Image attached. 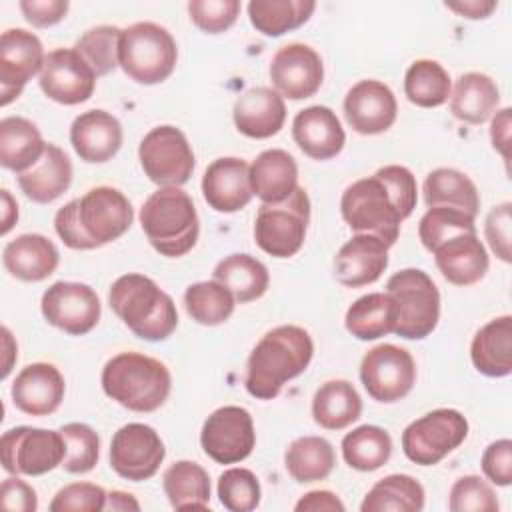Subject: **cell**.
I'll list each match as a JSON object with an SVG mask.
<instances>
[{
	"label": "cell",
	"instance_id": "obj_53",
	"mask_svg": "<svg viewBox=\"0 0 512 512\" xmlns=\"http://www.w3.org/2000/svg\"><path fill=\"white\" fill-rule=\"evenodd\" d=\"M482 472L496 486H510L512 482V442L508 438L492 442L482 454Z\"/></svg>",
	"mask_w": 512,
	"mask_h": 512
},
{
	"label": "cell",
	"instance_id": "obj_38",
	"mask_svg": "<svg viewBox=\"0 0 512 512\" xmlns=\"http://www.w3.org/2000/svg\"><path fill=\"white\" fill-rule=\"evenodd\" d=\"M212 276L224 284L240 304L258 300L270 284L268 268L250 254H230L222 258Z\"/></svg>",
	"mask_w": 512,
	"mask_h": 512
},
{
	"label": "cell",
	"instance_id": "obj_9",
	"mask_svg": "<svg viewBox=\"0 0 512 512\" xmlns=\"http://www.w3.org/2000/svg\"><path fill=\"white\" fill-rule=\"evenodd\" d=\"M310 222L308 192L298 186L286 200L262 204L254 220V240L274 258H290L300 252Z\"/></svg>",
	"mask_w": 512,
	"mask_h": 512
},
{
	"label": "cell",
	"instance_id": "obj_18",
	"mask_svg": "<svg viewBox=\"0 0 512 512\" xmlns=\"http://www.w3.org/2000/svg\"><path fill=\"white\" fill-rule=\"evenodd\" d=\"M96 78L90 64L74 48H56L46 54L38 84L50 100L74 106L94 94Z\"/></svg>",
	"mask_w": 512,
	"mask_h": 512
},
{
	"label": "cell",
	"instance_id": "obj_14",
	"mask_svg": "<svg viewBox=\"0 0 512 512\" xmlns=\"http://www.w3.org/2000/svg\"><path fill=\"white\" fill-rule=\"evenodd\" d=\"M200 444L216 464H236L246 460L256 446L254 420L242 406L216 408L202 426Z\"/></svg>",
	"mask_w": 512,
	"mask_h": 512
},
{
	"label": "cell",
	"instance_id": "obj_51",
	"mask_svg": "<svg viewBox=\"0 0 512 512\" xmlns=\"http://www.w3.org/2000/svg\"><path fill=\"white\" fill-rule=\"evenodd\" d=\"M108 492L92 482H72L60 488L52 502L50 512H100L106 508Z\"/></svg>",
	"mask_w": 512,
	"mask_h": 512
},
{
	"label": "cell",
	"instance_id": "obj_56",
	"mask_svg": "<svg viewBox=\"0 0 512 512\" xmlns=\"http://www.w3.org/2000/svg\"><path fill=\"white\" fill-rule=\"evenodd\" d=\"M294 510L296 512H344V502L330 490H312L296 502Z\"/></svg>",
	"mask_w": 512,
	"mask_h": 512
},
{
	"label": "cell",
	"instance_id": "obj_23",
	"mask_svg": "<svg viewBox=\"0 0 512 512\" xmlns=\"http://www.w3.org/2000/svg\"><path fill=\"white\" fill-rule=\"evenodd\" d=\"M388 248L378 236L356 234L334 256V276L348 288L374 284L388 268Z\"/></svg>",
	"mask_w": 512,
	"mask_h": 512
},
{
	"label": "cell",
	"instance_id": "obj_25",
	"mask_svg": "<svg viewBox=\"0 0 512 512\" xmlns=\"http://www.w3.org/2000/svg\"><path fill=\"white\" fill-rule=\"evenodd\" d=\"M292 138L312 160H330L346 144V134L336 112L320 104L308 106L294 116Z\"/></svg>",
	"mask_w": 512,
	"mask_h": 512
},
{
	"label": "cell",
	"instance_id": "obj_6",
	"mask_svg": "<svg viewBox=\"0 0 512 512\" xmlns=\"http://www.w3.org/2000/svg\"><path fill=\"white\" fill-rule=\"evenodd\" d=\"M140 226L150 246L166 258L188 254L200 234L196 206L180 186L152 192L140 208Z\"/></svg>",
	"mask_w": 512,
	"mask_h": 512
},
{
	"label": "cell",
	"instance_id": "obj_5",
	"mask_svg": "<svg viewBox=\"0 0 512 512\" xmlns=\"http://www.w3.org/2000/svg\"><path fill=\"white\" fill-rule=\"evenodd\" d=\"M102 390L132 412H154L170 396L172 376L164 362L140 352H120L102 368Z\"/></svg>",
	"mask_w": 512,
	"mask_h": 512
},
{
	"label": "cell",
	"instance_id": "obj_57",
	"mask_svg": "<svg viewBox=\"0 0 512 512\" xmlns=\"http://www.w3.org/2000/svg\"><path fill=\"white\" fill-rule=\"evenodd\" d=\"M490 140L494 150L502 154V158L508 162V144H510V108H502L496 112L490 124Z\"/></svg>",
	"mask_w": 512,
	"mask_h": 512
},
{
	"label": "cell",
	"instance_id": "obj_29",
	"mask_svg": "<svg viewBox=\"0 0 512 512\" xmlns=\"http://www.w3.org/2000/svg\"><path fill=\"white\" fill-rule=\"evenodd\" d=\"M16 180L26 198L36 204H50L70 188L72 162L60 146L48 142L42 158L26 172L16 174Z\"/></svg>",
	"mask_w": 512,
	"mask_h": 512
},
{
	"label": "cell",
	"instance_id": "obj_59",
	"mask_svg": "<svg viewBox=\"0 0 512 512\" xmlns=\"http://www.w3.org/2000/svg\"><path fill=\"white\" fill-rule=\"evenodd\" d=\"M104 510H122V512L124 510H134V512H138L140 504L132 494L122 492V490H112L106 496V508Z\"/></svg>",
	"mask_w": 512,
	"mask_h": 512
},
{
	"label": "cell",
	"instance_id": "obj_39",
	"mask_svg": "<svg viewBox=\"0 0 512 512\" xmlns=\"http://www.w3.org/2000/svg\"><path fill=\"white\" fill-rule=\"evenodd\" d=\"M284 466L300 484L318 482L328 478L334 470L336 452L322 436H300L286 448Z\"/></svg>",
	"mask_w": 512,
	"mask_h": 512
},
{
	"label": "cell",
	"instance_id": "obj_47",
	"mask_svg": "<svg viewBox=\"0 0 512 512\" xmlns=\"http://www.w3.org/2000/svg\"><path fill=\"white\" fill-rule=\"evenodd\" d=\"M474 220H476L474 216L456 208H444V206L428 208L418 224L420 242L428 252H432L442 240L454 234L476 232Z\"/></svg>",
	"mask_w": 512,
	"mask_h": 512
},
{
	"label": "cell",
	"instance_id": "obj_3",
	"mask_svg": "<svg viewBox=\"0 0 512 512\" xmlns=\"http://www.w3.org/2000/svg\"><path fill=\"white\" fill-rule=\"evenodd\" d=\"M314 356L312 336L294 324L268 330L252 348L246 362L244 386L258 400H272L282 386L300 376Z\"/></svg>",
	"mask_w": 512,
	"mask_h": 512
},
{
	"label": "cell",
	"instance_id": "obj_2",
	"mask_svg": "<svg viewBox=\"0 0 512 512\" xmlns=\"http://www.w3.org/2000/svg\"><path fill=\"white\" fill-rule=\"evenodd\" d=\"M132 220V204L118 188L96 186L64 204L54 216V228L68 248L94 250L124 236Z\"/></svg>",
	"mask_w": 512,
	"mask_h": 512
},
{
	"label": "cell",
	"instance_id": "obj_44",
	"mask_svg": "<svg viewBox=\"0 0 512 512\" xmlns=\"http://www.w3.org/2000/svg\"><path fill=\"white\" fill-rule=\"evenodd\" d=\"M184 308L188 316L202 326H218L226 322L234 308L236 298L218 280L194 282L184 292Z\"/></svg>",
	"mask_w": 512,
	"mask_h": 512
},
{
	"label": "cell",
	"instance_id": "obj_16",
	"mask_svg": "<svg viewBox=\"0 0 512 512\" xmlns=\"http://www.w3.org/2000/svg\"><path fill=\"white\" fill-rule=\"evenodd\" d=\"M42 316L54 328L70 334H88L100 320L102 306L96 290L82 282H54L40 302Z\"/></svg>",
	"mask_w": 512,
	"mask_h": 512
},
{
	"label": "cell",
	"instance_id": "obj_22",
	"mask_svg": "<svg viewBox=\"0 0 512 512\" xmlns=\"http://www.w3.org/2000/svg\"><path fill=\"white\" fill-rule=\"evenodd\" d=\"M66 392V382L60 370L50 362H32L24 366L12 382V402L28 416L54 414Z\"/></svg>",
	"mask_w": 512,
	"mask_h": 512
},
{
	"label": "cell",
	"instance_id": "obj_60",
	"mask_svg": "<svg viewBox=\"0 0 512 512\" xmlns=\"http://www.w3.org/2000/svg\"><path fill=\"white\" fill-rule=\"evenodd\" d=\"M18 220V204L12 198L10 190H2V234H8Z\"/></svg>",
	"mask_w": 512,
	"mask_h": 512
},
{
	"label": "cell",
	"instance_id": "obj_46",
	"mask_svg": "<svg viewBox=\"0 0 512 512\" xmlns=\"http://www.w3.org/2000/svg\"><path fill=\"white\" fill-rule=\"evenodd\" d=\"M66 442V456L62 468L70 474L90 472L100 458V438L98 434L82 422H68L60 428Z\"/></svg>",
	"mask_w": 512,
	"mask_h": 512
},
{
	"label": "cell",
	"instance_id": "obj_43",
	"mask_svg": "<svg viewBox=\"0 0 512 512\" xmlns=\"http://www.w3.org/2000/svg\"><path fill=\"white\" fill-rule=\"evenodd\" d=\"M344 462L358 472H372L392 456L390 434L374 424H362L342 438Z\"/></svg>",
	"mask_w": 512,
	"mask_h": 512
},
{
	"label": "cell",
	"instance_id": "obj_8",
	"mask_svg": "<svg viewBox=\"0 0 512 512\" xmlns=\"http://www.w3.org/2000/svg\"><path fill=\"white\" fill-rule=\"evenodd\" d=\"M398 312L394 334L406 340H422L434 332L440 320V292L434 280L420 268H404L386 282Z\"/></svg>",
	"mask_w": 512,
	"mask_h": 512
},
{
	"label": "cell",
	"instance_id": "obj_13",
	"mask_svg": "<svg viewBox=\"0 0 512 512\" xmlns=\"http://www.w3.org/2000/svg\"><path fill=\"white\" fill-rule=\"evenodd\" d=\"M360 380L368 396L392 404L410 394L416 382V362L406 348L378 344L360 362Z\"/></svg>",
	"mask_w": 512,
	"mask_h": 512
},
{
	"label": "cell",
	"instance_id": "obj_45",
	"mask_svg": "<svg viewBox=\"0 0 512 512\" xmlns=\"http://www.w3.org/2000/svg\"><path fill=\"white\" fill-rule=\"evenodd\" d=\"M122 30L118 26L100 24L86 30L74 44V50L90 64L96 76L110 74L118 64Z\"/></svg>",
	"mask_w": 512,
	"mask_h": 512
},
{
	"label": "cell",
	"instance_id": "obj_10",
	"mask_svg": "<svg viewBox=\"0 0 512 512\" xmlns=\"http://www.w3.org/2000/svg\"><path fill=\"white\" fill-rule=\"evenodd\" d=\"M468 436V420L454 408H436L402 432V450L418 466H434L454 452Z\"/></svg>",
	"mask_w": 512,
	"mask_h": 512
},
{
	"label": "cell",
	"instance_id": "obj_7",
	"mask_svg": "<svg viewBox=\"0 0 512 512\" xmlns=\"http://www.w3.org/2000/svg\"><path fill=\"white\" fill-rule=\"evenodd\" d=\"M174 36L156 22H136L122 30L118 64L124 74L144 86L164 82L176 68Z\"/></svg>",
	"mask_w": 512,
	"mask_h": 512
},
{
	"label": "cell",
	"instance_id": "obj_19",
	"mask_svg": "<svg viewBox=\"0 0 512 512\" xmlns=\"http://www.w3.org/2000/svg\"><path fill=\"white\" fill-rule=\"evenodd\" d=\"M270 80L274 90L288 100L314 96L324 80L320 54L302 42H290L276 50L270 60Z\"/></svg>",
	"mask_w": 512,
	"mask_h": 512
},
{
	"label": "cell",
	"instance_id": "obj_49",
	"mask_svg": "<svg viewBox=\"0 0 512 512\" xmlns=\"http://www.w3.org/2000/svg\"><path fill=\"white\" fill-rule=\"evenodd\" d=\"M448 508L452 512H496L500 504L496 492L484 478L466 474L452 484L448 494Z\"/></svg>",
	"mask_w": 512,
	"mask_h": 512
},
{
	"label": "cell",
	"instance_id": "obj_11",
	"mask_svg": "<svg viewBox=\"0 0 512 512\" xmlns=\"http://www.w3.org/2000/svg\"><path fill=\"white\" fill-rule=\"evenodd\" d=\"M2 468L14 476H42L62 466L66 442L60 430L16 426L0 440Z\"/></svg>",
	"mask_w": 512,
	"mask_h": 512
},
{
	"label": "cell",
	"instance_id": "obj_31",
	"mask_svg": "<svg viewBox=\"0 0 512 512\" xmlns=\"http://www.w3.org/2000/svg\"><path fill=\"white\" fill-rule=\"evenodd\" d=\"M470 358L474 368L490 378L512 372V316L504 314L486 322L472 338Z\"/></svg>",
	"mask_w": 512,
	"mask_h": 512
},
{
	"label": "cell",
	"instance_id": "obj_55",
	"mask_svg": "<svg viewBox=\"0 0 512 512\" xmlns=\"http://www.w3.org/2000/svg\"><path fill=\"white\" fill-rule=\"evenodd\" d=\"M0 500L6 510L14 512H34L38 508L36 490L14 474L2 482Z\"/></svg>",
	"mask_w": 512,
	"mask_h": 512
},
{
	"label": "cell",
	"instance_id": "obj_15",
	"mask_svg": "<svg viewBox=\"0 0 512 512\" xmlns=\"http://www.w3.org/2000/svg\"><path fill=\"white\" fill-rule=\"evenodd\" d=\"M166 448L158 432L142 422H130L118 428L110 442V466L112 470L130 480L142 482L152 478L162 460Z\"/></svg>",
	"mask_w": 512,
	"mask_h": 512
},
{
	"label": "cell",
	"instance_id": "obj_61",
	"mask_svg": "<svg viewBox=\"0 0 512 512\" xmlns=\"http://www.w3.org/2000/svg\"><path fill=\"white\" fill-rule=\"evenodd\" d=\"M2 338H4V352H6V360H4V370H2V378H6L8 374H10V370H12V358L14 356H18V346L14 344V340H12V334H10V330L6 328V326H2Z\"/></svg>",
	"mask_w": 512,
	"mask_h": 512
},
{
	"label": "cell",
	"instance_id": "obj_1",
	"mask_svg": "<svg viewBox=\"0 0 512 512\" xmlns=\"http://www.w3.org/2000/svg\"><path fill=\"white\" fill-rule=\"evenodd\" d=\"M416 200L414 174L406 166L388 164L372 176L352 182L342 192L340 212L356 234H372L392 246L398 240L400 222L414 212Z\"/></svg>",
	"mask_w": 512,
	"mask_h": 512
},
{
	"label": "cell",
	"instance_id": "obj_30",
	"mask_svg": "<svg viewBox=\"0 0 512 512\" xmlns=\"http://www.w3.org/2000/svg\"><path fill=\"white\" fill-rule=\"evenodd\" d=\"M250 186L264 204L286 200L298 188L296 160L282 148L260 152L250 164Z\"/></svg>",
	"mask_w": 512,
	"mask_h": 512
},
{
	"label": "cell",
	"instance_id": "obj_28",
	"mask_svg": "<svg viewBox=\"0 0 512 512\" xmlns=\"http://www.w3.org/2000/svg\"><path fill=\"white\" fill-rule=\"evenodd\" d=\"M60 262L56 244L42 234H20L2 250L4 268L22 282H42Z\"/></svg>",
	"mask_w": 512,
	"mask_h": 512
},
{
	"label": "cell",
	"instance_id": "obj_17",
	"mask_svg": "<svg viewBox=\"0 0 512 512\" xmlns=\"http://www.w3.org/2000/svg\"><path fill=\"white\" fill-rule=\"evenodd\" d=\"M46 54L40 38L24 28H8L0 38V104L16 100L28 80L40 74Z\"/></svg>",
	"mask_w": 512,
	"mask_h": 512
},
{
	"label": "cell",
	"instance_id": "obj_4",
	"mask_svg": "<svg viewBox=\"0 0 512 512\" xmlns=\"http://www.w3.org/2000/svg\"><path fill=\"white\" fill-rule=\"evenodd\" d=\"M108 302L128 330L142 340H166L178 326V310L172 296L144 274L132 272L116 278L110 286Z\"/></svg>",
	"mask_w": 512,
	"mask_h": 512
},
{
	"label": "cell",
	"instance_id": "obj_27",
	"mask_svg": "<svg viewBox=\"0 0 512 512\" xmlns=\"http://www.w3.org/2000/svg\"><path fill=\"white\" fill-rule=\"evenodd\" d=\"M232 118L240 134L256 140H264L282 130L286 122V104L276 90L266 86H256L246 90L234 102Z\"/></svg>",
	"mask_w": 512,
	"mask_h": 512
},
{
	"label": "cell",
	"instance_id": "obj_40",
	"mask_svg": "<svg viewBox=\"0 0 512 512\" xmlns=\"http://www.w3.org/2000/svg\"><path fill=\"white\" fill-rule=\"evenodd\" d=\"M316 10L314 0H252L248 2V18L252 26L270 38H278L300 28Z\"/></svg>",
	"mask_w": 512,
	"mask_h": 512
},
{
	"label": "cell",
	"instance_id": "obj_34",
	"mask_svg": "<svg viewBox=\"0 0 512 512\" xmlns=\"http://www.w3.org/2000/svg\"><path fill=\"white\" fill-rule=\"evenodd\" d=\"M362 414V398L348 380L320 384L312 398V418L324 430H344Z\"/></svg>",
	"mask_w": 512,
	"mask_h": 512
},
{
	"label": "cell",
	"instance_id": "obj_33",
	"mask_svg": "<svg viewBox=\"0 0 512 512\" xmlns=\"http://www.w3.org/2000/svg\"><path fill=\"white\" fill-rule=\"evenodd\" d=\"M500 104L496 82L482 72L462 74L450 92V112L466 124L486 122Z\"/></svg>",
	"mask_w": 512,
	"mask_h": 512
},
{
	"label": "cell",
	"instance_id": "obj_26",
	"mask_svg": "<svg viewBox=\"0 0 512 512\" xmlns=\"http://www.w3.org/2000/svg\"><path fill=\"white\" fill-rule=\"evenodd\" d=\"M70 142L80 160L108 162L122 146V124L106 110H86L70 126Z\"/></svg>",
	"mask_w": 512,
	"mask_h": 512
},
{
	"label": "cell",
	"instance_id": "obj_24",
	"mask_svg": "<svg viewBox=\"0 0 512 512\" xmlns=\"http://www.w3.org/2000/svg\"><path fill=\"white\" fill-rule=\"evenodd\" d=\"M432 254L440 274L454 286H472L480 282L490 266L488 252L476 232L454 234L442 240Z\"/></svg>",
	"mask_w": 512,
	"mask_h": 512
},
{
	"label": "cell",
	"instance_id": "obj_50",
	"mask_svg": "<svg viewBox=\"0 0 512 512\" xmlns=\"http://www.w3.org/2000/svg\"><path fill=\"white\" fill-rule=\"evenodd\" d=\"M190 20L206 34H220L234 26L240 14L238 0H190Z\"/></svg>",
	"mask_w": 512,
	"mask_h": 512
},
{
	"label": "cell",
	"instance_id": "obj_12",
	"mask_svg": "<svg viewBox=\"0 0 512 512\" xmlns=\"http://www.w3.org/2000/svg\"><path fill=\"white\" fill-rule=\"evenodd\" d=\"M138 158L148 180L160 188L186 184L196 166L186 134L170 124L156 126L142 138Z\"/></svg>",
	"mask_w": 512,
	"mask_h": 512
},
{
	"label": "cell",
	"instance_id": "obj_54",
	"mask_svg": "<svg viewBox=\"0 0 512 512\" xmlns=\"http://www.w3.org/2000/svg\"><path fill=\"white\" fill-rule=\"evenodd\" d=\"M20 10L24 18L36 28H48L64 20L70 4L66 0H22Z\"/></svg>",
	"mask_w": 512,
	"mask_h": 512
},
{
	"label": "cell",
	"instance_id": "obj_48",
	"mask_svg": "<svg viewBox=\"0 0 512 512\" xmlns=\"http://www.w3.org/2000/svg\"><path fill=\"white\" fill-rule=\"evenodd\" d=\"M260 482L248 468H228L218 478L220 504L230 512H250L260 504Z\"/></svg>",
	"mask_w": 512,
	"mask_h": 512
},
{
	"label": "cell",
	"instance_id": "obj_36",
	"mask_svg": "<svg viewBox=\"0 0 512 512\" xmlns=\"http://www.w3.org/2000/svg\"><path fill=\"white\" fill-rule=\"evenodd\" d=\"M428 208H456L476 218L480 210V194L476 184L456 168L432 170L422 186Z\"/></svg>",
	"mask_w": 512,
	"mask_h": 512
},
{
	"label": "cell",
	"instance_id": "obj_52",
	"mask_svg": "<svg viewBox=\"0 0 512 512\" xmlns=\"http://www.w3.org/2000/svg\"><path fill=\"white\" fill-rule=\"evenodd\" d=\"M510 202H502L494 206L484 222V234L490 244V250L502 260L510 262L512 260V248H510Z\"/></svg>",
	"mask_w": 512,
	"mask_h": 512
},
{
	"label": "cell",
	"instance_id": "obj_41",
	"mask_svg": "<svg viewBox=\"0 0 512 512\" xmlns=\"http://www.w3.org/2000/svg\"><path fill=\"white\" fill-rule=\"evenodd\" d=\"M424 486L410 474H390L378 480L364 496L362 512H420Z\"/></svg>",
	"mask_w": 512,
	"mask_h": 512
},
{
	"label": "cell",
	"instance_id": "obj_21",
	"mask_svg": "<svg viewBox=\"0 0 512 512\" xmlns=\"http://www.w3.org/2000/svg\"><path fill=\"white\" fill-rule=\"evenodd\" d=\"M202 194L206 204L222 214L246 208L252 200L250 164L236 156L216 158L202 176Z\"/></svg>",
	"mask_w": 512,
	"mask_h": 512
},
{
	"label": "cell",
	"instance_id": "obj_37",
	"mask_svg": "<svg viewBox=\"0 0 512 512\" xmlns=\"http://www.w3.org/2000/svg\"><path fill=\"white\" fill-rule=\"evenodd\" d=\"M162 488L176 510H204L210 504V476L192 460L170 464L162 476Z\"/></svg>",
	"mask_w": 512,
	"mask_h": 512
},
{
	"label": "cell",
	"instance_id": "obj_32",
	"mask_svg": "<svg viewBox=\"0 0 512 512\" xmlns=\"http://www.w3.org/2000/svg\"><path fill=\"white\" fill-rule=\"evenodd\" d=\"M46 144L38 126L22 116L0 120V164L16 174L32 168L44 154Z\"/></svg>",
	"mask_w": 512,
	"mask_h": 512
},
{
	"label": "cell",
	"instance_id": "obj_35",
	"mask_svg": "<svg viewBox=\"0 0 512 512\" xmlns=\"http://www.w3.org/2000/svg\"><path fill=\"white\" fill-rule=\"evenodd\" d=\"M398 320L396 304L388 292H370L350 304L344 316L346 330L358 340H378L394 332Z\"/></svg>",
	"mask_w": 512,
	"mask_h": 512
},
{
	"label": "cell",
	"instance_id": "obj_20",
	"mask_svg": "<svg viewBox=\"0 0 512 512\" xmlns=\"http://www.w3.org/2000/svg\"><path fill=\"white\" fill-rule=\"evenodd\" d=\"M348 126L364 136L382 134L396 122L398 102L390 86L380 80H360L344 96Z\"/></svg>",
	"mask_w": 512,
	"mask_h": 512
},
{
	"label": "cell",
	"instance_id": "obj_58",
	"mask_svg": "<svg viewBox=\"0 0 512 512\" xmlns=\"http://www.w3.org/2000/svg\"><path fill=\"white\" fill-rule=\"evenodd\" d=\"M444 6L448 10L460 14L462 18L482 20V18H488L498 8V2H494V0H464V2H446Z\"/></svg>",
	"mask_w": 512,
	"mask_h": 512
},
{
	"label": "cell",
	"instance_id": "obj_42",
	"mask_svg": "<svg viewBox=\"0 0 512 512\" xmlns=\"http://www.w3.org/2000/svg\"><path fill=\"white\" fill-rule=\"evenodd\" d=\"M452 92L450 74L446 68L430 58L412 62L404 74V94L420 108H438L448 102Z\"/></svg>",
	"mask_w": 512,
	"mask_h": 512
}]
</instances>
